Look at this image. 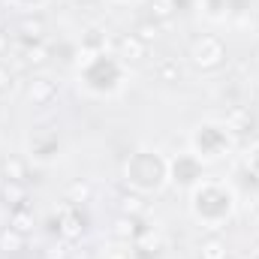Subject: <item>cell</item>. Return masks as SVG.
<instances>
[{
  "instance_id": "obj_1",
  "label": "cell",
  "mask_w": 259,
  "mask_h": 259,
  "mask_svg": "<svg viewBox=\"0 0 259 259\" xmlns=\"http://www.w3.org/2000/svg\"><path fill=\"white\" fill-rule=\"evenodd\" d=\"M190 61L199 69H217V66L226 61V46L217 36H211V33L196 36L193 42H190Z\"/></svg>"
},
{
  "instance_id": "obj_2",
  "label": "cell",
  "mask_w": 259,
  "mask_h": 259,
  "mask_svg": "<svg viewBox=\"0 0 259 259\" xmlns=\"http://www.w3.org/2000/svg\"><path fill=\"white\" fill-rule=\"evenodd\" d=\"M127 181H133V184L142 187V190H157L160 181H163V163H160L157 157L148 154V166L142 169V163L133 160V163L127 166Z\"/></svg>"
},
{
  "instance_id": "obj_3",
  "label": "cell",
  "mask_w": 259,
  "mask_h": 259,
  "mask_svg": "<svg viewBox=\"0 0 259 259\" xmlns=\"http://www.w3.org/2000/svg\"><path fill=\"white\" fill-rule=\"evenodd\" d=\"M58 232L64 241H78L84 235V217H81V208L78 205H69L66 202L58 214Z\"/></svg>"
},
{
  "instance_id": "obj_4",
  "label": "cell",
  "mask_w": 259,
  "mask_h": 259,
  "mask_svg": "<svg viewBox=\"0 0 259 259\" xmlns=\"http://www.w3.org/2000/svg\"><path fill=\"white\" fill-rule=\"evenodd\" d=\"M46 39V18L42 15H24L18 21V42H42Z\"/></svg>"
},
{
  "instance_id": "obj_5",
  "label": "cell",
  "mask_w": 259,
  "mask_h": 259,
  "mask_svg": "<svg viewBox=\"0 0 259 259\" xmlns=\"http://www.w3.org/2000/svg\"><path fill=\"white\" fill-rule=\"evenodd\" d=\"M24 94H27V100H30L33 106H49V103L58 97V84H55L52 78H30Z\"/></svg>"
},
{
  "instance_id": "obj_6",
  "label": "cell",
  "mask_w": 259,
  "mask_h": 259,
  "mask_svg": "<svg viewBox=\"0 0 259 259\" xmlns=\"http://www.w3.org/2000/svg\"><path fill=\"white\" fill-rule=\"evenodd\" d=\"M145 52H148V46H145L136 33H124V36L118 39V58H121L124 64H139V61L145 58Z\"/></svg>"
},
{
  "instance_id": "obj_7",
  "label": "cell",
  "mask_w": 259,
  "mask_h": 259,
  "mask_svg": "<svg viewBox=\"0 0 259 259\" xmlns=\"http://www.w3.org/2000/svg\"><path fill=\"white\" fill-rule=\"evenodd\" d=\"M160 247H163V241H160V235L154 229H142L136 235V241H133V253L139 259H154L160 253Z\"/></svg>"
},
{
  "instance_id": "obj_8",
  "label": "cell",
  "mask_w": 259,
  "mask_h": 259,
  "mask_svg": "<svg viewBox=\"0 0 259 259\" xmlns=\"http://www.w3.org/2000/svg\"><path fill=\"white\" fill-rule=\"evenodd\" d=\"M154 75H157L163 84H175V81L184 78V66L178 64V58L166 55V58H160V61L154 64Z\"/></svg>"
},
{
  "instance_id": "obj_9",
  "label": "cell",
  "mask_w": 259,
  "mask_h": 259,
  "mask_svg": "<svg viewBox=\"0 0 259 259\" xmlns=\"http://www.w3.org/2000/svg\"><path fill=\"white\" fill-rule=\"evenodd\" d=\"M0 175L3 181H27V160L24 157H15V154H6L0 160Z\"/></svg>"
},
{
  "instance_id": "obj_10",
  "label": "cell",
  "mask_w": 259,
  "mask_h": 259,
  "mask_svg": "<svg viewBox=\"0 0 259 259\" xmlns=\"http://www.w3.org/2000/svg\"><path fill=\"white\" fill-rule=\"evenodd\" d=\"M0 199H3L6 205H12V211H15V208H24V202H27V187H24L21 181H3Z\"/></svg>"
},
{
  "instance_id": "obj_11",
  "label": "cell",
  "mask_w": 259,
  "mask_h": 259,
  "mask_svg": "<svg viewBox=\"0 0 259 259\" xmlns=\"http://www.w3.org/2000/svg\"><path fill=\"white\" fill-rule=\"evenodd\" d=\"M145 9L151 15V21H169L178 12V0H145Z\"/></svg>"
},
{
  "instance_id": "obj_12",
  "label": "cell",
  "mask_w": 259,
  "mask_h": 259,
  "mask_svg": "<svg viewBox=\"0 0 259 259\" xmlns=\"http://www.w3.org/2000/svg\"><path fill=\"white\" fill-rule=\"evenodd\" d=\"M199 259H229V247L220 235H208L199 244Z\"/></svg>"
},
{
  "instance_id": "obj_13",
  "label": "cell",
  "mask_w": 259,
  "mask_h": 259,
  "mask_svg": "<svg viewBox=\"0 0 259 259\" xmlns=\"http://www.w3.org/2000/svg\"><path fill=\"white\" fill-rule=\"evenodd\" d=\"M142 229H145V226L139 223V217L121 214V217L115 220V238H121V241H136V235H139Z\"/></svg>"
},
{
  "instance_id": "obj_14",
  "label": "cell",
  "mask_w": 259,
  "mask_h": 259,
  "mask_svg": "<svg viewBox=\"0 0 259 259\" xmlns=\"http://www.w3.org/2000/svg\"><path fill=\"white\" fill-rule=\"evenodd\" d=\"M250 124H253L250 109H244V106H232V109L226 112V127H229V130L244 133V130H250Z\"/></svg>"
},
{
  "instance_id": "obj_15",
  "label": "cell",
  "mask_w": 259,
  "mask_h": 259,
  "mask_svg": "<svg viewBox=\"0 0 259 259\" xmlns=\"http://www.w3.org/2000/svg\"><path fill=\"white\" fill-rule=\"evenodd\" d=\"M24 244H27V235L15 232L12 226L0 232V250H3V253H21V250H24Z\"/></svg>"
},
{
  "instance_id": "obj_16",
  "label": "cell",
  "mask_w": 259,
  "mask_h": 259,
  "mask_svg": "<svg viewBox=\"0 0 259 259\" xmlns=\"http://www.w3.org/2000/svg\"><path fill=\"white\" fill-rule=\"evenodd\" d=\"M148 211V202L139 193H121V214H130V217H142Z\"/></svg>"
},
{
  "instance_id": "obj_17",
  "label": "cell",
  "mask_w": 259,
  "mask_h": 259,
  "mask_svg": "<svg viewBox=\"0 0 259 259\" xmlns=\"http://www.w3.org/2000/svg\"><path fill=\"white\" fill-rule=\"evenodd\" d=\"M199 178V166H196L193 157H181L178 163H175V181H181V184H190Z\"/></svg>"
},
{
  "instance_id": "obj_18",
  "label": "cell",
  "mask_w": 259,
  "mask_h": 259,
  "mask_svg": "<svg viewBox=\"0 0 259 259\" xmlns=\"http://www.w3.org/2000/svg\"><path fill=\"white\" fill-rule=\"evenodd\" d=\"M64 196H66V202H69V205H78V208H81V205L91 199V184L78 178V181H72V184L66 187V193H64Z\"/></svg>"
},
{
  "instance_id": "obj_19",
  "label": "cell",
  "mask_w": 259,
  "mask_h": 259,
  "mask_svg": "<svg viewBox=\"0 0 259 259\" xmlns=\"http://www.w3.org/2000/svg\"><path fill=\"white\" fill-rule=\"evenodd\" d=\"M9 226H12L15 232H21V235H30V232H33V214H30L27 208H15L12 217H9Z\"/></svg>"
},
{
  "instance_id": "obj_20",
  "label": "cell",
  "mask_w": 259,
  "mask_h": 259,
  "mask_svg": "<svg viewBox=\"0 0 259 259\" xmlns=\"http://www.w3.org/2000/svg\"><path fill=\"white\" fill-rule=\"evenodd\" d=\"M136 36L148 46V42H157L160 39V24L157 21H142L139 27H136Z\"/></svg>"
},
{
  "instance_id": "obj_21",
  "label": "cell",
  "mask_w": 259,
  "mask_h": 259,
  "mask_svg": "<svg viewBox=\"0 0 259 259\" xmlns=\"http://www.w3.org/2000/svg\"><path fill=\"white\" fill-rule=\"evenodd\" d=\"M69 250H66V241H52L46 250H42V259H66Z\"/></svg>"
},
{
  "instance_id": "obj_22",
  "label": "cell",
  "mask_w": 259,
  "mask_h": 259,
  "mask_svg": "<svg viewBox=\"0 0 259 259\" xmlns=\"http://www.w3.org/2000/svg\"><path fill=\"white\" fill-rule=\"evenodd\" d=\"M12 84H15V72L9 69V66L0 61V94H6V91H12Z\"/></svg>"
},
{
  "instance_id": "obj_23",
  "label": "cell",
  "mask_w": 259,
  "mask_h": 259,
  "mask_svg": "<svg viewBox=\"0 0 259 259\" xmlns=\"http://www.w3.org/2000/svg\"><path fill=\"white\" fill-rule=\"evenodd\" d=\"M0 52H9V36L0 33Z\"/></svg>"
},
{
  "instance_id": "obj_24",
  "label": "cell",
  "mask_w": 259,
  "mask_h": 259,
  "mask_svg": "<svg viewBox=\"0 0 259 259\" xmlns=\"http://www.w3.org/2000/svg\"><path fill=\"white\" fill-rule=\"evenodd\" d=\"M253 169H256V172H259V148H256V151H253Z\"/></svg>"
},
{
  "instance_id": "obj_25",
  "label": "cell",
  "mask_w": 259,
  "mask_h": 259,
  "mask_svg": "<svg viewBox=\"0 0 259 259\" xmlns=\"http://www.w3.org/2000/svg\"><path fill=\"white\" fill-rule=\"evenodd\" d=\"M78 3H94V0H78Z\"/></svg>"
}]
</instances>
